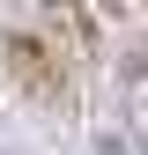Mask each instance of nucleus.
Masks as SVG:
<instances>
[{"label":"nucleus","mask_w":148,"mask_h":155,"mask_svg":"<svg viewBox=\"0 0 148 155\" xmlns=\"http://www.w3.org/2000/svg\"><path fill=\"white\" fill-rule=\"evenodd\" d=\"M0 67H8V81L22 89L30 104H45V111L74 104V74L59 67V45H45V37H30V30L0 37Z\"/></svg>","instance_id":"f257e3e1"},{"label":"nucleus","mask_w":148,"mask_h":155,"mask_svg":"<svg viewBox=\"0 0 148 155\" xmlns=\"http://www.w3.org/2000/svg\"><path fill=\"white\" fill-rule=\"evenodd\" d=\"M119 89H126V126H133L141 148H148V45H126V59H119Z\"/></svg>","instance_id":"f03ea898"},{"label":"nucleus","mask_w":148,"mask_h":155,"mask_svg":"<svg viewBox=\"0 0 148 155\" xmlns=\"http://www.w3.org/2000/svg\"><path fill=\"white\" fill-rule=\"evenodd\" d=\"M37 8L52 15V30H67V45H74V52H89V45H96V22H89V8H82V0H37Z\"/></svg>","instance_id":"7ed1b4c3"}]
</instances>
